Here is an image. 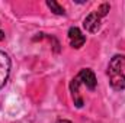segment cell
Here are the masks:
<instances>
[{
    "label": "cell",
    "instance_id": "obj_1",
    "mask_svg": "<svg viewBox=\"0 0 125 123\" xmlns=\"http://www.w3.org/2000/svg\"><path fill=\"white\" fill-rule=\"evenodd\" d=\"M109 83L114 90L125 88V55H115L108 65Z\"/></svg>",
    "mask_w": 125,
    "mask_h": 123
},
{
    "label": "cell",
    "instance_id": "obj_2",
    "mask_svg": "<svg viewBox=\"0 0 125 123\" xmlns=\"http://www.w3.org/2000/svg\"><path fill=\"white\" fill-rule=\"evenodd\" d=\"M109 9H111L109 3H103V4H100L97 10L92 12V13L84 19V22H83L84 29H86L87 32H90V33L97 32L99 31V28H100V23H102V18H105V16L108 15Z\"/></svg>",
    "mask_w": 125,
    "mask_h": 123
},
{
    "label": "cell",
    "instance_id": "obj_3",
    "mask_svg": "<svg viewBox=\"0 0 125 123\" xmlns=\"http://www.w3.org/2000/svg\"><path fill=\"white\" fill-rule=\"evenodd\" d=\"M77 78H79V81H80L83 86H86L89 90L93 91L94 88H96V84H97L96 75H94V72L90 68H83V70L77 74Z\"/></svg>",
    "mask_w": 125,
    "mask_h": 123
},
{
    "label": "cell",
    "instance_id": "obj_4",
    "mask_svg": "<svg viewBox=\"0 0 125 123\" xmlns=\"http://www.w3.org/2000/svg\"><path fill=\"white\" fill-rule=\"evenodd\" d=\"M9 74H10V58L7 57V54L0 51V88L6 84Z\"/></svg>",
    "mask_w": 125,
    "mask_h": 123
},
{
    "label": "cell",
    "instance_id": "obj_5",
    "mask_svg": "<svg viewBox=\"0 0 125 123\" xmlns=\"http://www.w3.org/2000/svg\"><path fill=\"white\" fill-rule=\"evenodd\" d=\"M68 41H70V45H71L73 48L79 49V48H82V46L84 45L86 36L82 33V31H80L79 28L73 26V28L68 29Z\"/></svg>",
    "mask_w": 125,
    "mask_h": 123
},
{
    "label": "cell",
    "instance_id": "obj_6",
    "mask_svg": "<svg viewBox=\"0 0 125 123\" xmlns=\"http://www.w3.org/2000/svg\"><path fill=\"white\" fill-rule=\"evenodd\" d=\"M82 83L79 81V78L76 77V78H73V81H71V84H70V90H71V96H73V101H74V104L77 106V107H83V98L80 97V93H79V86H80Z\"/></svg>",
    "mask_w": 125,
    "mask_h": 123
},
{
    "label": "cell",
    "instance_id": "obj_7",
    "mask_svg": "<svg viewBox=\"0 0 125 123\" xmlns=\"http://www.w3.org/2000/svg\"><path fill=\"white\" fill-rule=\"evenodd\" d=\"M47 6H48V7L51 9V12H54L55 15H64V13H65L64 9H62L57 1H47Z\"/></svg>",
    "mask_w": 125,
    "mask_h": 123
},
{
    "label": "cell",
    "instance_id": "obj_8",
    "mask_svg": "<svg viewBox=\"0 0 125 123\" xmlns=\"http://www.w3.org/2000/svg\"><path fill=\"white\" fill-rule=\"evenodd\" d=\"M57 123H73V122H70V120H65V119H60V120H57Z\"/></svg>",
    "mask_w": 125,
    "mask_h": 123
},
{
    "label": "cell",
    "instance_id": "obj_9",
    "mask_svg": "<svg viewBox=\"0 0 125 123\" xmlns=\"http://www.w3.org/2000/svg\"><path fill=\"white\" fill-rule=\"evenodd\" d=\"M3 39H4V32L0 31V41H3Z\"/></svg>",
    "mask_w": 125,
    "mask_h": 123
}]
</instances>
